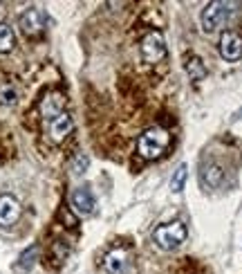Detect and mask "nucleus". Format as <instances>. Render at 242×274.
<instances>
[{
  "label": "nucleus",
  "mask_w": 242,
  "mask_h": 274,
  "mask_svg": "<svg viewBox=\"0 0 242 274\" xmlns=\"http://www.w3.org/2000/svg\"><path fill=\"white\" fill-rule=\"evenodd\" d=\"M235 12H238V5L235 3H224V0L209 3L204 9H202V16H200L202 30H204L206 34L220 30V27H224L226 23L235 16Z\"/></svg>",
  "instance_id": "nucleus-1"
},
{
  "label": "nucleus",
  "mask_w": 242,
  "mask_h": 274,
  "mask_svg": "<svg viewBox=\"0 0 242 274\" xmlns=\"http://www.w3.org/2000/svg\"><path fill=\"white\" fill-rule=\"evenodd\" d=\"M168 142H171V135H168L164 128H159V126L148 128V131H144L142 135H139V142H137L139 155H142L144 160H155V157H159L166 151Z\"/></svg>",
  "instance_id": "nucleus-2"
},
{
  "label": "nucleus",
  "mask_w": 242,
  "mask_h": 274,
  "mask_svg": "<svg viewBox=\"0 0 242 274\" xmlns=\"http://www.w3.org/2000/svg\"><path fill=\"white\" fill-rule=\"evenodd\" d=\"M188 232H186V225L180 223V220H175V223H166L162 225V227L155 229V245H157L159 249H164V252H173V249H177L180 245L186 240Z\"/></svg>",
  "instance_id": "nucleus-3"
},
{
  "label": "nucleus",
  "mask_w": 242,
  "mask_h": 274,
  "mask_svg": "<svg viewBox=\"0 0 242 274\" xmlns=\"http://www.w3.org/2000/svg\"><path fill=\"white\" fill-rule=\"evenodd\" d=\"M164 56H166L164 36L159 34V32H151V34L142 41V59L146 61V63H159Z\"/></svg>",
  "instance_id": "nucleus-4"
},
{
  "label": "nucleus",
  "mask_w": 242,
  "mask_h": 274,
  "mask_svg": "<svg viewBox=\"0 0 242 274\" xmlns=\"http://www.w3.org/2000/svg\"><path fill=\"white\" fill-rule=\"evenodd\" d=\"M21 30L25 32L27 36H36V34H41L43 30H45V23H47V18H45V12L43 9H38V7H30L27 12H23V16H21Z\"/></svg>",
  "instance_id": "nucleus-5"
},
{
  "label": "nucleus",
  "mask_w": 242,
  "mask_h": 274,
  "mask_svg": "<svg viewBox=\"0 0 242 274\" xmlns=\"http://www.w3.org/2000/svg\"><path fill=\"white\" fill-rule=\"evenodd\" d=\"M21 214H23V207L12 194L0 196V227H12V225H16Z\"/></svg>",
  "instance_id": "nucleus-6"
},
{
  "label": "nucleus",
  "mask_w": 242,
  "mask_h": 274,
  "mask_svg": "<svg viewBox=\"0 0 242 274\" xmlns=\"http://www.w3.org/2000/svg\"><path fill=\"white\" fill-rule=\"evenodd\" d=\"M220 56L224 61H238L242 56V38L235 32L226 30L220 36Z\"/></svg>",
  "instance_id": "nucleus-7"
},
{
  "label": "nucleus",
  "mask_w": 242,
  "mask_h": 274,
  "mask_svg": "<svg viewBox=\"0 0 242 274\" xmlns=\"http://www.w3.org/2000/svg\"><path fill=\"white\" fill-rule=\"evenodd\" d=\"M41 115L45 122H52V119H56L61 113H65V97H63L61 93H47L45 97L41 99Z\"/></svg>",
  "instance_id": "nucleus-8"
},
{
  "label": "nucleus",
  "mask_w": 242,
  "mask_h": 274,
  "mask_svg": "<svg viewBox=\"0 0 242 274\" xmlns=\"http://www.w3.org/2000/svg\"><path fill=\"white\" fill-rule=\"evenodd\" d=\"M72 207H74V211L81 216H90L92 211H94L96 200L88 187H79V189L72 191Z\"/></svg>",
  "instance_id": "nucleus-9"
},
{
  "label": "nucleus",
  "mask_w": 242,
  "mask_h": 274,
  "mask_svg": "<svg viewBox=\"0 0 242 274\" xmlns=\"http://www.w3.org/2000/svg\"><path fill=\"white\" fill-rule=\"evenodd\" d=\"M72 128H74V119H72L67 113H61L59 117L50 122V137H52V142L61 144L63 139L72 133Z\"/></svg>",
  "instance_id": "nucleus-10"
},
{
  "label": "nucleus",
  "mask_w": 242,
  "mask_h": 274,
  "mask_svg": "<svg viewBox=\"0 0 242 274\" xmlns=\"http://www.w3.org/2000/svg\"><path fill=\"white\" fill-rule=\"evenodd\" d=\"M36 258H38V245H32V247H27L25 252L18 256L16 265H14V272L16 274H27L34 265H36Z\"/></svg>",
  "instance_id": "nucleus-11"
},
{
  "label": "nucleus",
  "mask_w": 242,
  "mask_h": 274,
  "mask_svg": "<svg viewBox=\"0 0 242 274\" xmlns=\"http://www.w3.org/2000/svg\"><path fill=\"white\" fill-rule=\"evenodd\" d=\"M126 252L124 249H112V252H108L105 254V258H103V267L108 270L110 274H121L126 270Z\"/></svg>",
  "instance_id": "nucleus-12"
},
{
  "label": "nucleus",
  "mask_w": 242,
  "mask_h": 274,
  "mask_svg": "<svg viewBox=\"0 0 242 274\" xmlns=\"http://www.w3.org/2000/svg\"><path fill=\"white\" fill-rule=\"evenodd\" d=\"M200 180L206 189H215L217 185L222 182V169L217 164H209V166H202L200 173Z\"/></svg>",
  "instance_id": "nucleus-13"
},
{
  "label": "nucleus",
  "mask_w": 242,
  "mask_h": 274,
  "mask_svg": "<svg viewBox=\"0 0 242 274\" xmlns=\"http://www.w3.org/2000/svg\"><path fill=\"white\" fill-rule=\"evenodd\" d=\"M186 72H188V76H191V81H202V79H206V74H209V70H206V65L202 63L200 56H191V59L186 61Z\"/></svg>",
  "instance_id": "nucleus-14"
},
{
  "label": "nucleus",
  "mask_w": 242,
  "mask_h": 274,
  "mask_svg": "<svg viewBox=\"0 0 242 274\" xmlns=\"http://www.w3.org/2000/svg\"><path fill=\"white\" fill-rule=\"evenodd\" d=\"M16 45V36L9 25H0V54H9Z\"/></svg>",
  "instance_id": "nucleus-15"
},
{
  "label": "nucleus",
  "mask_w": 242,
  "mask_h": 274,
  "mask_svg": "<svg viewBox=\"0 0 242 274\" xmlns=\"http://www.w3.org/2000/svg\"><path fill=\"white\" fill-rule=\"evenodd\" d=\"M186 177H188V166L180 164L175 171H173V177H171V191L173 194H182L184 185H186Z\"/></svg>",
  "instance_id": "nucleus-16"
},
{
  "label": "nucleus",
  "mask_w": 242,
  "mask_h": 274,
  "mask_svg": "<svg viewBox=\"0 0 242 274\" xmlns=\"http://www.w3.org/2000/svg\"><path fill=\"white\" fill-rule=\"evenodd\" d=\"M18 102V90L14 83H3L0 88V104L3 106H14Z\"/></svg>",
  "instance_id": "nucleus-17"
},
{
  "label": "nucleus",
  "mask_w": 242,
  "mask_h": 274,
  "mask_svg": "<svg viewBox=\"0 0 242 274\" xmlns=\"http://www.w3.org/2000/svg\"><path fill=\"white\" fill-rule=\"evenodd\" d=\"M85 169H88V157H85V155H76L74 162H72V171L79 175V173H83Z\"/></svg>",
  "instance_id": "nucleus-18"
}]
</instances>
